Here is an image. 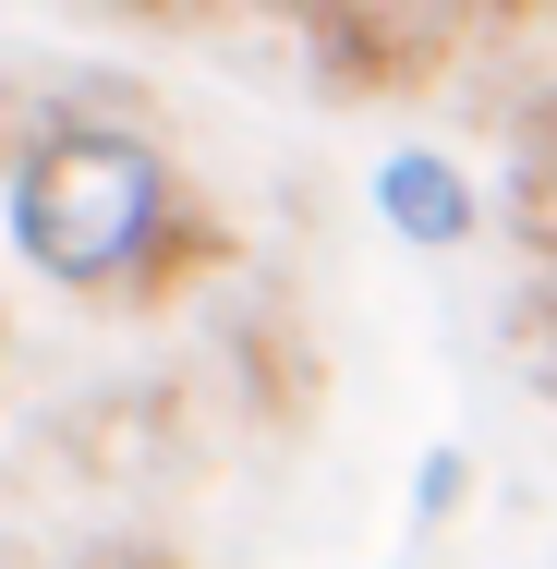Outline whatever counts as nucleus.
<instances>
[{"label": "nucleus", "mask_w": 557, "mask_h": 569, "mask_svg": "<svg viewBox=\"0 0 557 569\" xmlns=\"http://www.w3.org/2000/svg\"><path fill=\"white\" fill-rule=\"evenodd\" d=\"M521 194H534V207L557 219V98L534 110V133H521Z\"/></svg>", "instance_id": "3"}, {"label": "nucleus", "mask_w": 557, "mask_h": 569, "mask_svg": "<svg viewBox=\"0 0 557 569\" xmlns=\"http://www.w3.org/2000/svg\"><path fill=\"white\" fill-rule=\"evenodd\" d=\"M110 12H195V0H110Z\"/></svg>", "instance_id": "4"}, {"label": "nucleus", "mask_w": 557, "mask_h": 569, "mask_svg": "<svg viewBox=\"0 0 557 569\" xmlns=\"http://www.w3.org/2000/svg\"><path fill=\"white\" fill-rule=\"evenodd\" d=\"M497 12H546V0H497Z\"/></svg>", "instance_id": "5"}, {"label": "nucleus", "mask_w": 557, "mask_h": 569, "mask_svg": "<svg viewBox=\"0 0 557 569\" xmlns=\"http://www.w3.org/2000/svg\"><path fill=\"white\" fill-rule=\"evenodd\" d=\"M376 207H388L400 242H460V230H473V182H460L448 158H388V170H376Z\"/></svg>", "instance_id": "2"}, {"label": "nucleus", "mask_w": 557, "mask_h": 569, "mask_svg": "<svg viewBox=\"0 0 557 569\" xmlns=\"http://www.w3.org/2000/svg\"><path fill=\"white\" fill-rule=\"evenodd\" d=\"M12 242L49 291H86V303H158L182 291L195 267H219V219L182 194V170L146 146V133H110V121H49L12 170Z\"/></svg>", "instance_id": "1"}]
</instances>
